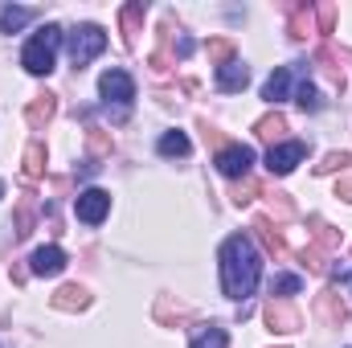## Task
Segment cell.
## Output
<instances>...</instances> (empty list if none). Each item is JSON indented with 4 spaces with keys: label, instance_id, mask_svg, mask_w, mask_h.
<instances>
[{
    "label": "cell",
    "instance_id": "cell-22",
    "mask_svg": "<svg viewBox=\"0 0 352 348\" xmlns=\"http://www.w3.org/2000/svg\"><path fill=\"white\" fill-rule=\"evenodd\" d=\"M21 168H25L29 180L45 176V144H29V148H25V164H21Z\"/></svg>",
    "mask_w": 352,
    "mask_h": 348
},
{
    "label": "cell",
    "instance_id": "cell-36",
    "mask_svg": "<svg viewBox=\"0 0 352 348\" xmlns=\"http://www.w3.org/2000/svg\"><path fill=\"white\" fill-rule=\"evenodd\" d=\"M0 197H4V184H0Z\"/></svg>",
    "mask_w": 352,
    "mask_h": 348
},
{
    "label": "cell",
    "instance_id": "cell-6",
    "mask_svg": "<svg viewBox=\"0 0 352 348\" xmlns=\"http://www.w3.org/2000/svg\"><path fill=\"white\" fill-rule=\"evenodd\" d=\"M107 213H111V193H107V188H87V193H78L74 217H78L82 226H102Z\"/></svg>",
    "mask_w": 352,
    "mask_h": 348
},
{
    "label": "cell",
    "instance_id": "cell-30",
    "mask_svg": "<svg viewBox=\"0 0 352 348\" xmlns=\"http://www.w3.org/2000/svg\"><path fill=\"white\" fill-rule=\"evenodd\" d=\"M328 259H332V250H324V246H316V242H311V246L303 250V262H307L311 270H320V274L328 270Z\"/></svg>",
    "mask_w": 352,
    "mask_h": 348
},
{
    "label": "cell",
    "instance_id": "cell-16",
    "mask_svg": "<svg viewBox=\"0 0 352 348\" xmlns=\"http://www.w3.org/2000/svg\"><path fill=\"white\" fill-rule=\"evenodd\" d=\"M50 303H54L58 312H82V307L90 303V295H87V287L70 283V287H62V291H58V295H54Z\"/></svg>",
    "mask_w": 352,
    "mask_h": 348
},
{
    "label": "cell",
    "instance_id": "cell-33",
    "mask_svg": "<svg viewBox=\"0 0 352 348\" xmlns=\"http://www.w3.org/2000/svg\"><path fill=\"white\" fill-rule=\"evenodd\" d=\"M270 209H278L283 217H291V201H287V193H274V197H270Z\"/></svg>",
    "mask_w": 352,
    "mask_h": 348
},
{
    "label": "cell",
    "instance_id": "cell-17",
    "mask_svg": "<svg viewBox=\"0 0 352 348\" xmlns=\"http://www.w3.org/2000/svg\"><path fill=\"white\" fill-rule=\"evenodd\" d=\"M37 17V8H21V4H4L0 8V33H16V29H25L29 21Z\"/></svg>",
    "mask_w": 352,
    "mask_h": 348
},
{
    "label": "cell",
    "instance_id": "cell-23",
    "mask_svg": "<svg viewBox=\"0 0 352 348\" xmlns=\"http://www.w3.org/2000/svg\"><path fill=\"white\" fill-rule=\"evenodd\" d=\"M205 54H209V62H213V66H226V62H234V54H238V50H234V41H230V37H213V41L205 45Z\"/></svg>",
    "mask_w": 352,
    "mask_h": 348
},
{
    "label": "cell",
    "instance_id": "cell-14",
    "mask_svg": "<svg viewBox=\"0 0 352 348\" xmlns=\"http://www.w3.org/2000/svg\"><path fill=\"white\" fill-rule=\"evenodd\" d=\"M58 115V94H33V102L25 107V119H29V127H45L50 119Z\"/></svg>",
    "mask_w": 352,
    "mask_h": 348
},
{
    "label": "cell",
    "instance_id": "cell-9",
    "mask_svg": "<svg viewBox=\"0 0 352 348\" xmlns=\"http://www.w3.org/2000/svg\"><path fill=\"white\" fill-rule=\"evenodd\" d=\"M29 270H33V274H41V279L62 274V270H66V250H62V246H41V250H33Z\"/></svg>",
    "mask_w": 352,
    "mask_h": 348
},
{
    "label": "cell",
    "instance_id": "cell-5",
    "mask_svg": "<svg viewBox=\"0 0 352 348\" xmlns=\"http://www.w3.org/2000/svg\"><path fill=\"white\" fill-rule=\"evenodd\" d=\"M98 94L107 98V107H111V102H119V111H131L135 83H131V74H127V70H107V74L98 78Z\"/></svg>",
    "mask_w": 352,
    "mask_h": 348
},
{
    "label": "cell",
    "instance_id": "cell-11",
    "mask_svg": "<svg viewBox=\"0 0 352 348\" xmlns=\"http://www.w3.org/2000/svg\"><path fill=\"white\" fill-rule=\"evenodd\" d=\"M144 17H148V4H123L119 8V25H123V45L131 50L135 45V37H140V29H144Z\"/></svg>",
    "mask_w": 352,
    "mask_h": 348
},
{
    "label": "cell",
    "instance_id": "cell-18",
    "mask_svg": "<svg viewBox=\"0 0 352 348\" xmlns=\"http://www.w3.org/2000/svg\"><path fill=\"white\" fill-rule=\"evenodd\" d=\"M188 348H230V336H226V328H217V324H201V328L192 332V345Z\"/></svg>",
    "mask_w": 352,
    "mask_h": 348
},
{
    "label": "cell",
    "instance_id": "cell-34",
    "mask_svg": "<svg viewBox=\"0 0 352 348\" xmlns=\"http://www.w3.org/2000/svg\"><path fill=\"white\" fill-rule=\"evenodd\" d=\"M336 197H344V201H352V176H349V180H340V184H336Z\"/></svg>",
    "mask_w": 352,
    "mask_h": 348
},
{
    "label": "cell",
    "instance_id": "cell-26",
    "mask_svg": "<svg viewBox=\"0 0 352 348\" xmlns=\"http://www.w3.org/2000/svg\"><path fill=\"white\" fill-rule=\"evenodd\" d=\"M311 234H316V246H324V250H336L340 246V230H332L328 221H311Z\"/></svg>",
    "mask_w": 352,
    "mask_h": 348
},
{
    "label": "cell",
    "instance_id": "cell-2",
    "mask_svg": "<svg viewBox=\"0 0 352 348\" xmlns=\"http://www.w3.org/2000/svg\"><path fill=\"white\" fill-rule=\"evenodd\" d=\"M58 45H62V29L58 25H45V29H37L29 41H25V50H21V66L29 70V74H50L54 70V62H58Z\"/></svg>",
    "mask_w": 352,
    "mask_h": 348
},
{
    "label": "cell",
    "instance_id": "cell-7",
    "mask_svg": "<svg viewBox=\"0 0 352 348\" xmlns=\"http://www.w3.org/2000/svg\"><path fill=\"white\" fill-rule=\"evenodd\" d=\"M303 156H307V144H303V140H291V144H274V148L266 152V168H270L274 176H287L291 168H295V164H299V160H303Z\"/></svg>",
    "mask_w": 352,
    "mask_h": 348
},
{
    "label": "cell",
    "instance_id": "cell-35",
    "mask_svg": "<svg viewBox=\"0 0 352 348\" xmlns=\"http://www.w3.org/2000/svg\"><path fill=\"white\" fill-rule=\"evenodd\" d=\"M340 283H344V291H349V295H352V274H344V279H340Z\"/></svg>",
    "mask_w": 352,
    "mask_h": 348
},
{
    "label": "cell",
    "instance_id": "cell-28",
    "mask_svg": "<svg viewBox=\"0 0 352 348\" xmlns=\"http://www.w3.org/2000/svg\"><path fill=\"white\" fill-rule=\"evenodd\" d=\"M340 168H352V152H328L324 164H316V173L328 176V173H340Z\"/></svg>",
    "mask_w": 352,
    "mask_h": 348
},
{
    "label": "cell",
    "instance_id": "cell-21",
    "mask_svg": "<svg viewBox=\"0 0 352 348\" xmlns=\"http://www.w3.org/2000/svg\"><path fill=\"white\" fill-rule=\"evenodd\" d=\"M156 152H160V156H188V152H192V144H188V135H184V131H164V135H160V144H156Z\"/></svg>",
    "mask_w": 352,
    "mask_h": 348
},
{
    "label": "cell",
    "instance_id": "cell-1",
    "mask_svg": "<svg viewBox=\"0 0 352 348\" xmlns=\"http://www.w3.org/2000/svg\"><path fill=\"white\" fill-rule=\"evenodd\" d=\"M221 291L230 295V299H250L254 295V287H258V279H263V259H258V250H254V242L246 238V234H230L226 242H221Z\"/></svg>",
    "mask_w": 352,
    "mask_h": 348
},
{
    "label": "cell",
    "instance_id": "cell-10",
    "mask_svg": "<svg viewBox=\"0 0 352 348\" xmlns=\"http://www.w3.org/2000/svg\"><path fill=\"white\" fill-rule=\"evenodd\" d=\"M316 316H320L324 324L340 328V324L349 320V307H344V299H340L336 291H320V295H316Z\"/></svg>",
    "mask_w": 352,
    "mask_h": 348
},
{
    "label": "cell",
    "instance_id": "cell-20",
    "mask_svg": "<svg viewBox=\"0 0 352 348\" xmlns=\"http://www.w3.org/2000/svg\"><path fill=\"white\" fill-rule=\"evenodd\" d=\"M287 90H291V70H287V66H278V70L263 83V98H266V102H278V98H287Z\"/></svg>",
    "mask_w": 352,
    "mask_h": 348
},
{
    "label": "cell",
    "instance_id": "cell-32",
    "mask_svg": "<svg viewBox=\"0 0 352 348\" xmlns=\"http://www.w3.org/2000/svg\"><path fill=\"white\" fill-rule=\"evenodd\" d=\"M87 140H90V152H94V156H111V135H107V131H98V127H94Z\"/></svg>",
    "mask_w": 352,
    "mask_h": 348
},
{
    "label": "cell",
    "instance_id": "cell-4",
    "mask_svg": "<svg viewBox=\"0 0 352 348\" xmlns=\"http://www.w3.org/2000/svg\"><path fill=\"white\" fill-rule=\"evenodd\" d=\"M213 164H217V173L230 176V180H246L250 168H254V148H246V144H226Z\"/></svg>",
    "mask_w": 352,
    "mask_h": 348
},
{
    "label": "cell",
    "instance_id": "cell-27",
    "mask_svg": "<svg viewBox=\"0 0 352 348\" xmlns=\"http://www.w3.org/2000/svg\"><path fill=\"white\" fill-rule=\"evenodd\" d=\"M230 197H234V205H250V201H254V197H263V184H258V180H250V176H246V180H242V184H234V193H230Z\"/></svg>",
    "mask_w": 352,
    "mask_h": 348
},
{
    "label": "cell",
    "instance_id": "cell-29",
    "mask_svg": "<svg viewBox=\"0 0 352 348\" xmlns=\"http://www.w3.org/2000/svg\"><path fill=\"white\" fill-rule=\"evenodd\" d=\"M295 102H299L303 111H320V107H324V98H320V90L311 87V83H299V90H295Z\"/></svg>",
    "mask_w": 352,
    "mask_h": 348
},
{
    "label": "cell",
    "instance_id": "cell-24",
    "mask_svg": "<svg viewBox=\"0 0 352 348\" xmlns=\"http://www.w3.org/2000/svg\"><path fill=\"white\" fill-rule=\"evenodd\" d=\"M299 291H303V279H299V274H274V279H270V295H278V299L299 295Z\"/></svg>",
    "mask_w": 352,
    "mask_h": 348
},
{
    "label": "cell",
    "instance_id": "cell-25",
    "mask_svg": "<svg viewBox=\"0 0 352 348\" xmlns=\"http://www.w3.org/2000/svg\"><path fill=\"white\" fill-rule=\"evenodd\" d=\"M33 217H37L33 197H21V209H16V238H29V234H33Z\"/></svg>",
    "mask_w": 352,
    "mask_h": 348
},
{
    "label": "cell",
    "instance_id": "cell-3",
    "mask_svg": "<svg viewBox=\"0 0 352 348\" xmlns=\"http://www.w3.org/2000/svg\"><path fill=\"white\" fill-rule=\"evenodd\" d=\"M107 50V33L98 29V25H78L74 33H70V62L82 70L87 62H94L98 54Z\"/></svg>",
    "mask_w": 352,
    "mask_h": 348
},
{
    "label": "cell",
    "instance_id": "cell-31",
    "mask_svg": "<svg viewBox=\"0 0 352 348\" xmlns=\"http://www.w3.org/2000/svg\"><path fill=\"white\" fill-rule=\"evenodd\" d=\"M316 21H320L316 33H332V29H336V4H320V8H316Z\"/></svg>",
    "mask_w": 352,
    "mask_h": 348
},
{
    "label": "cell",
    "instance_id": "cell-19",
    "mask_svg": "<svg viewBox=\"0 0 352 348\" xmlns=\"http://www.w3.org/2000/svg\"><path fill=\"white\" fill-rule=\"evenodd\" d=\"M283 131H287V119H283L278 111H274V115H263V119L254 123V135H258V140H266L270 148H274V144L283 140Z\"/></svg>",
    "mask_w": 352,
    "mask_h": 348
},
{
    "label": "cell",
    "instance_id": "cell-15",
    "mask_svg": "<svg viewBox=\"0 0 352 348\" xmlns=\"http://www.w3.org/2000/svg\"><path fill=\"white\" fill-rule=\"evenodd\" d=\"M254 234L263 238V246L274 254V259H283V254H287V238H283V230H278L270 217H254Z\"/></svg>",
    "mask_w": 352,
    "mask_h": 348
},
{
    "label": "cell",
    "instance_id": "cell-12",
    "mask_svg": "<svg viewBox=\"0 0 352 348\" xmlns=\"http://www.w3.org/2000/svg\"><path fill=\"white\" fill-rule=\"evenodd\" d=\"M250 83V70H246V62H226V66H217V90H226V94H238V90H246Z\"/></svg>",
    "mask_w": 352,
    "mask_h": 348
},
{
    "label": "cell",
    "instance_id": "cell-8",
    "mask_svg": "<svg viewBox=\"0 0 352 348\" xmlns=\"http://www.w3.org/2000/svg\"><path fill=\"white\" fill-rule=\"evenodd\" d=\"M263 320L270 332H299L303 328V320H299V312L287 303V299H270L263 307Z\"/></svg>",
    "mask_w": 352,
    "mask_h": 348
},
{
    "label": "cell",
    "instance_id": "cell-13",
    "mask_svg": "<svg viewBox=\"0 0 352 348\" xmlns=\"http://www.w3.org/2000/svg\"><path fill=\"white\" fill-rule=\"evenodd\" d=\"M287 12H291V25H287V33H291L295 41H307V37L316 33V8H311V4H291Z\"/></svg>",
    "mask_w": 352,
    "mask_h": 348
}]
</instances>
